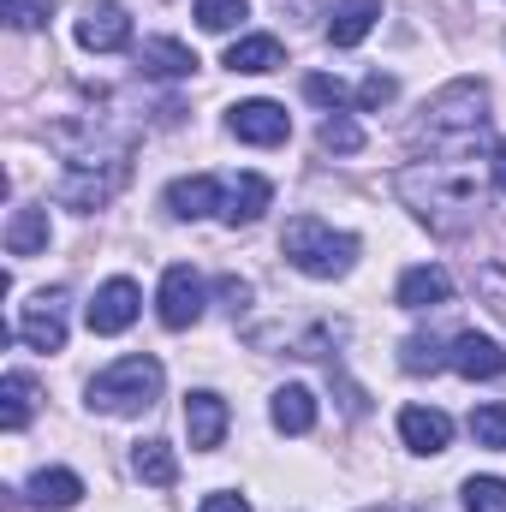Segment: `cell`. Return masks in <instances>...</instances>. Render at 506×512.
Listing matches in <instances>:
<instances>
[{
  "label": "cell",
  "mask_w": 506,
  "mask_h": 512,
  "mask_svg": "<svg viewBox=\"0 0 506 512\" xmlns=\"http://www.w3.org/2000/svg\"><path fill=\"white\" fill-rule=\"evenodd\" d=\"M483 137H489V90L477 78H459L435 102H423V120L411 126V149L423 161H471Z\"/></svg>",
  "instance_id": "6da1fadb"
},
{
  "label": "cell",
  "mask_w": 506,
  "mask_h": 512,
  "mask_svg": "<svg viewBox=\"0 0 506 512\" xmlns=\"http://www.w3.org/2000/svg\"><path fill=\"white\" fill-rule=\"evenodd\" d=\"M393 185H399V197H405L435 233H459L465 221H477V215L489 209V197H483V185H477V173H471L465 161H417V167H405Z\"/></svg>",
  "instance_id": "7a4b0ae2"
},
{
  "label": "cell",
  "mask_w": 506,
  "mask_h": 512,
  "mask_svg": "<svg viewBox=\"0 0 506 512\" xmlns=\"http://www.w3.org/2000/svg\"><path fill=\"white\" fill-rule=\"evenodd\" d=\"M280 251H286L292 268H304V274H316V280H334V274H346V268L358 262V239H352V233H334V227L316 221V215H292L286 233H280Z\"/></svg>",
  "instance_id": "3957f363"
},
{
  "label": "cell",
  "mask_w": 506,
  "mask_h": 512,
  "mask_svg": "<svg viewBox=\"0 0 506 512\" xmlns=\"http://www.w3.org/2000/svg\"><path fill=\"white\" fill-rule=\"evenodd\" d=\"M161 364L143 352V358H120V364H108L96 382H90V405L96 411H108V417H131V411H149L155 399H161Z\"/></svg>",
  "instance_id": "277c9868"
},
{
  "label": "cell",
  "mask_w": 506,
  "mask_h": 512,
  "mask_svg": "<svg viewBox=\"0 0 506 512\" xmlns=\"http://www.w3.org/2000/svg\"><path fill=\"white\" fill-rule=\"evenodd\" d=\"M126 179H131L126 155H114V161H102V167H96V155H78L72 173L54 185V197H60L66 209H102V203H114V191H120Z\"/></svg>",
  "instance_id": "5b68a950"
},
{
  "label": "cell",
  "mask_w": 506,
  "mask_h": 512,
  "mask_svg": "<svg viewBox=\"0 0 506 512\" xmlns=\"http://www.w3.org/2000/svg\"><path fill=\"white\" fill-rule=\"evenodd\" d=\"M66 304H72L66 286H54V292L42 286V292L18 310V328H12V334H18L24 346H36V352H60V346H66Z\"/></svg>",
  "instance_id": "8992f818"
},
{
  "label": "cell",
  "mask_w": 506,
  "mask_h": 512,
  "mask_svg": "<svg viewBox=\"0 0 506 512\" xmlns=\"http://www.w3.org/2000/svg\"><path fill=\"white\" fill-rule=\"evenodd\" d=\"M78 48H90V54H120V48H131V12L114 6V0H90L84 18H78Z\"/></svg>",
  "instance_id": "52a82bcc"
},
{
  "label": "cell",
  "mask_w": 506,
  "mask_h": 512,
  "mask_svg": "<svg viewBox=\"0 0 506 512\" xmlns=\"http://www.w3.org/2000/svg\"><path fill=\"white\" fill-rule=\"evenodd\" d=\"M161 322L179 334V328H191L197 316H203V280H197V268H185V262H173L167 274H161Z\"/></svg>",
  "instance_id": "ba28073f"
},
{
  "label": "cell",
  "mask_w": 506,
  "mask_h": 512,
  "mask_svg": "<svg viewBox=\"0 0 506 512\" xmlns=\"http://www.w3.org/2000/svg\"><path fill=\"white\" fill-rule=\"evenodd\" d=\"M227 131H233L239 143L274 149V143H286V137H292V120H286V108H280V102H239V108L227 114Z\"/></svg>",
  "instance_id": "9c48e42d"
},
{
  "label": "cell",
  "mask_w": 506,
  "mask_h": 512,
  "mask_svg": "<svg viewBox=\"0 0 506 512\" xmlns=\"http://www.w3.org/2000/svg\"><path fill=\"white\" fill-rule=\"evenodd\" d=\"M137 310H143V292H137V280H108L96 298H90V334H126L131 322H137Z\"/></svg>",
  "instance_id": "30bf717a"
},
{
  "label": "cell",
  "mask_w": 506,
  "mask_h": 512,
  "mask_svg": "<svg viewBox=\"0 0 506 512\" xmlns=\"http://www.w3.org/2000/svg\"><path fill=\"white\" fill-rule=\"evenodd\" d=\"M447 364H453L465 382H495V376H506V352L489 340V334H477V328L453 334V352H447Z\"/></svg>",
  "instance_id": "8fae6325"
},
{
  "label": "cell",
  "mask_w": 506,
  "mask_h": 512,
  "mask_svg": "<svg viewBox=\"0 0 506 512\" xmlns=\"http://www.w3.org/2000/svg\"><path fill=\"white\" fill-rule=\"evenodd\" d=\"M227 423H233V411H227V399H221V393H209V387H197V393L185 399V429H191V447H197V453H209V447H221V435H227Z\"/></svg>",
  "instance_id": "7c38bea8"
},
{
  "label": "cell",
  "mask_w": 506,
  "mask_h": 512,
  "mask_svg": "<svg viewBox=\"0 0 506 512\" xmlns=\"http://www.w3.org/2000/svg\"><path fill=\"white\" fill-rule=\"evenodd\" d=\"M399 435H405L411 453H447V441H453V417L435 411V405H405V411H399Z\"/></svg>",
  "instance_id": "4fadbf2b"
},
{
  "label": "cell",
  "mask_w": 506,
  "mask_h": 512,
  "mask_svg": "<svg viewBox=\"0 0 506 512\" xmlns=\"http://www.w3.org/2000/svg\"><path fill=\"white\" fill-rule=\"evenodd\" d=\"M221 203H227V185H221L215 173H197V179H173V185H167V209H173L179 221L215 215Z\"/></svg>",
  "instance_id": "5bb4252c"
},
{
  "label": "cell",
  "mask_w": 506,
  "mask_h": 512,
  "mask_svg": "<svg viewBox=\"0 0 506 512\" xmlns=\"http://www.w3.org/2000/svg\"><path fill=\"white\" fill-rule=\"evenodd\" d=\"M274 203V185L262 179V173H239L233 185H227V203H221V221L227 227H251L262 221V209Z\"/></svg>",
  "instance_id": "9a60e30c"
},
{
  "label": "cell",
  "mask_w": 506,
  "mask_h": 512,
  "mask_svg": "<svg viewBox=\"0 0 506 512\" xmlns=\"http://www.w3.org/2000/svg\"><path fill=\"white\" fill-rule=\"evenodd\" d=\"M137 72L143 78H191L197 72V54L185 42H173V36H149L137 48Z\"/></svg>",
  "instance_id": "2e32d148"
},
{
  "label": "cell",
  "mask_w": 506,
  "mask_h": 512,
  "mask_svg": "<svg viewBox=\"0 0 506 512\" xmlns=\"http://www.w3.org/2000/svg\"><path fill=\"white\" fill-rule=\"evenodd\" d=\"M453 298V280H447V268H429V262H417V268H405L399 274V304L405 310H441Z\"/></svg>",
  "instance_id": "e0dca14e"
},
{
  "label": "cell",
  "mask_w": 506,
  "mask_h": 512,
  "mask_svg": "<svg viewBox=\"0 0 506 512\" xmlns=\"http://www.w3.org/2000/svg\"><path fill=\"white\" fill-rule=\"evenodd\" d=\"M381 18V0H334V12H328V42L334 48H358L370 30H376Z\"/></svg>",
  "instance_id": "ac0fdd59"
},
{
  "label": "cell",
  "mask_w": 506,
  "mask_h": 512,
  "mask_svg": "<svg viewBox=\"0 0 506 512\" xmlns=\"http://www.w3.org/2000/svg\"><path fill=\"white\" fill-rule=\"evenodd\" d=\"M78 495H84V477L78 471H36L30 477V489H24V501L30 507H42V512H66V507H78Z\"/></svg>",
  "instance_id": "d6986e66"
},
{
  "label": "cell",
  "mask_w": 506,
  "mask_h": 512,
  "mask_svg": "<svg viewBox=\"0 0 506 512\" xmlns=\"http://www.w3.org/2000/svg\"><path fill=\"white\" fill-rule=\"evenodd\" d=\"M268 417H274L280 435H310L316 429V393L310 387H280L274 405H268Z\"/></svg>",
  "instance_id": "ffe728a7"
},
{
  "label": "cell",
  "mask_w": 506,
  "mask_h": 512,
  "mask_svg": "<svg viewBox=\"0 0 506 512\" xmlns=\"http://www.w3.org/2000/svg\"><path fill=\"white\" fill-rule=\"evenodd\" d=\"M36 251H48V209H12L6 256H36Z\"/></svg>",
  "instance_id": "44dd1931"
},
{
  "label": "cell",
  "mask_w": 506,
  "mask_h": 512,
  "mask_svg": "<svg viewBox=\"0 0 506 512\" xmlns=\"http://www.w3.org/2000/svg\"><path fill=\"white\" fill-rule=\"evenodd\" d=\"M131 471H137L149 489H173V483H179V459H173V447H167V441H137Z\"/></svg>",
  "instance_id": "7402d4cb"
},
{
  "label": "cell",
  "mask_w": 506,
  "mask_h": 512,
  "mask_svg": "<svg viewBox=\"0 0 506 512\" xmlns=\"http://www.w3.org/2000/svg\"><path fill=\"white\" fill-rule=\"evenodd\" d=\"M227 66H233V72H280V66H286V48H280V42H274V36H245V42H233V48H227Z\"/></svg>",
  "instance_id": "603a6c76"
},
{
  "label": "cell",
  "mask_w": 506,
  "mask_h": 512,
  "mask_svg": "<svg viewBox=\"0 0 506 512\" xmlns=\"http://www.w3.org/2000/svg\"><path fill=\"white\" fill-rule=\"evenodd\" d=\"M30 411H36V382L24 376V370H12L6 382H0V429H24L30 423Z\"/></svg>",
  "instance_id": "cb8c5ba5"
},
{
  "label": "cell",
  "mask_w": 506,
  "mask_h": 512,
  "mask_svg": "<svg viewBox=\"0 0 506 512\" xmlns=\"http://www.w3.org/2000/svg\"><path fill=\"white\" fill-rule=\"evenodd\" d=\"M447 364V352H441V340H429V334H411L405 346H399V370L405 376H435Z\"/></svg>",
  "instance_id": "d4e9b609"
},
{
  "label": "cell",
  "mask_w": 506,
  "mask_h": 512,
  "mask_svg": "<svg viewBox=\"0 0 506 512\" xmlns=\"http://www.w3.org/2000/svg\"><path fill=\"white\" fill-rule=\"evenodd\" d=\"M316 143H322L328 155H358V149H364V126L346 120V114H328L322 131H316Z\"/></svg>",
  "instance_id": "484cf974"
},
{
  "label": "cell",
  "mask_w": 506,
  "mask_h": 512,
  "mask_svg": "<svg viewBox=\"0 0 506 512\" xmlns=\"http://www.w3.org/2000/svg\"><path fill=\"white\" fill-rule=\"evenodd\" d=\"M245 12H251L245 0H197V24L215 30V36H227L233 24H245Z\"/></svg>",
  "instance_id": "4316f807"
},
{
  "label": "cell",
  "mask_w": 506,
  "mask_h": 512,
  "mask_svg": "<svg viewBox=\"0 0 506 512\" xmlns=\"http://www.w3.org/2000/svg\"><path fill=\"white\" fill-rule=\"evenodd\" d=\"M465 512H506L501 477H465Z\"/></svg>",
  "instance_id": "83f0119b"
},
{
  "label": "cell",
  "mask_w": 506,
  "mask_h": 512,
  "mask_svg": "<svg viewBox=\"0 0 506 512\" xmlns=\"http://www.w3.org/2000/svg\"><path fill=\"white\" fill-rule=\"evenodd\" d=\"M0 18L12 30H42L54 18V0H0Z\"/></svg>",
  "instance_id": "f1b7e54d"
},
{
  "label": "cell",
  "mask_w": 506,
  "mask_h": 512,
  "mask_svg": "<svg viewBox=\"0 0 506 512\" xmlns=\"http://www.w3.org/2000/svg\"><path fill=\"white\" fill-rule=\"evenodd\" d=\"M471 435H477V447H506V405H477L471 411Z\"/></svg>",
  "instance_id": "f546056e"
},
{
  "label": "cell",
  "mask_w": 506,
  "mask_h": 512,
  "mask_svg": "<svg viewBox=\"0 0 506 512\" xmlns=\"http://www.w3.org/2000/svg\"><path fill=\"white\" fill-rule=\"evenodd\" d=\"M304 96H310V102H322L328 114H334V108H346V84H340V78H328V72H310V78H304Z\"/></svg>",
  "instance_id": "4dcf8cb0"
},
{
  "label": "cell",
  "mask_w": 506,
  "mask_h": 512,
  "mask_svg": "<svg viewBox=\"0 0 506 512\" xmlns=\"http://www.w3.org/2000/svg\"><path fill=\"white\" fill-rule=\"evenodd\" d=\"M477 292L506 316V262H483V268H477Z\"/></svg>",
  "instance_id": "1f68e13d"
},
{
  "label": "cell",
  "mask_w": 506,
  "mask_h": 512,
  "mask_svg": "<svg viewBox=\"0 0 506 512\" xmlns=\"http://www.w3.org/2000/svg\"><path fill=\"white\" fill-rule=\"evenodd\" d=\"M393 96H399V84H393V78H387V72H370V78H364V84H358V102H364V108H370V114H376V108H387V102H393Z\"/></svg>",
  "instance_id": "d6a6232c"
},
{
  "label": "cell",
  "mask_w": 506,
  "mask_h": 512,
  "mask_svg": "<svg viewBox=\"0 0 506 512\" xmlns=\"http://www.w3.org/2000/svg\"><path fill=\"white\" fill-rule=\"evenodd\" d=\"M215 292H221V304H227V310H245V298H251V286H245L239 274H221V280H215Z\"/></svg>",
  "instance_id": "836d02e7"
},
{
  "label": "cell",
  "mask_w": 506,
  "mask_h": 512,
  "mask_svg": "<svg viewBox=\"0 0 506 512\" xmlns=\"http://www.w3.org/2000/svg\"><path fill=\"white\" fill-rule=\"evenodd\" d=\"M197 512H251V507H245L239 495H209V501H203Z\"/></svg>",
  "instance_id": "e575fe53"
},
{
  "label": "cell",
  "mask_w": 506,
  "mask_h": 512,
  "mask_svg": "<svg viewBox=\"0 0 506 512\" xmlns=\"http://www.w3.org/2000/svg\"><path fill=\"white\" fill-rule=\"evenodd\" d=\"M495 185H501V191H506V137H501V143H495Z\"/></svg>",
  "instance_id": "d590c367"
},
{
  "label": "cell",
  "mask_w": 506,
  "mask_h": 512,
  "mask_svg": "<svg viewBox=\"0 0 506 512\" xmlns=\"http://www.w3.org/2000/svg\"><path fill=\"white\" fill-rule=\"evenodd\" d=\"M364 512H399V507H364Z\"/></svg>",
  "instance_id": "8d00e7d4"
}]
</instances>
